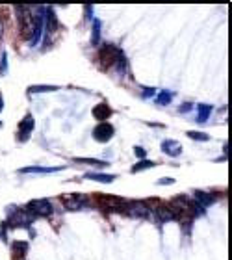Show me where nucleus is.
<instances>
[{"label":"nucleus","mask_w":232,"mask_h":260,"mask_svg":"<svg viewBox=\"0 0 232 260\" xmlns=\"http://www.w3.org/2000/svg\"><path fill=\"white\" fill-rule=\"evenodd\" d=\"M32 221H34V218L26 210H11V216H9L7 223L11 227H24V229H28L32 225Z\"/></svg>","instance_id":"6"},{"label":"nucleus","mask_w":232,"mask_h":260,"mask_svg":"<svg viewBox=\"0 0 232 260\" xmlns=\"http://www.w3.org/2000/svg\"><path fill=\"white\" fill-rule=\"evenodd\" d=\"M64 168H39V166H32V168H24L21 169V173H41V175H47V173H58Z\"/></svg>","instance_id":"13"},{"label":"nucleus","mask_w":232,"mask_h":260,"mask_svg":"<svg viewBox=\"0 0 232 260\" xmlns=\"http://www.w3.org/2000/svg\"><path fill=\"white\" fill-rule=\"evenodd\" d=\"M156 164L155 162H151V160H141L138 166H134L132 168V173H138V171H143V169H151V168H155Z\"/></svg>","instance_id":"17"},{"label":"nucleus","mask_w":232,"mask_h":260,"mask_svg":"<svg viewBox=\"0 0 232 260\" xmlns=\"http://www.w3.org/2000/svg\"><path fill=\"white\" fill-rule=\"evenodd\" d=\"M85 178H89V180H95V182H102V184H110L113 182L117 176L115 175H104V173H87Z\"/></svg>","instance_id":"12"},{"label":"nucleus","mask_w":232,"mask_h":260,"mask_svg":"<svg viewBox=\"0 0 232 260\" xmlns=\"http://www.w3.org/2000/svg\"><path fill=\"white\" fill-rule=\"evenodd\" d=\"M218 201V195H214V193H208V191H195V203L201 204L203 208L206 206H210L212 203H216Z\"/></svg>","instance_id":"10"},{"label":"nucleus","mask_w":232,"mask_h":260,"mask_svg":"<svg viewBox=\"0 0 232 260\" xmlns=\"http://www.w3.org/2000/svg\"><path fill=\"white\" fill-rule=\"evenodd\" d=\"M32 130H34V117H32V115L28 113V115H26V117L22 119L21 127H19V140L26 141L30 138Z\"/></svg>","instance_id":"8"},{"label":"nucleus","mask_w":232,"mask_h":260,"mask_svg":"<svg viewBox=\"0 0 232 260\" xmlns=\"http://www.w3.org/2000/svg\"><path fill=\"white\" fill-rule=\"evenodd\" d=\"M188 138H191V140H199V141H208L210 140V136L204 132H195V130H190L188 132Z\"/></svg>","instance_id":"19"},{"label":"nucleus","mask_w":232,"mask_h":260,"mask_svg":"<svg viewBox=\"0 0 232 260\" xmlns=\"http://www.w3.org/2000/svg\"><path fill=\"white\" fill-rule=\"evenodd\" d=\"M190 110H191V104H190V102H186V104L180 106V112H190Z\"/></svg>","instance_id":"25"},{"label":"nucleus","mask_w":232,"mask_h":260,"mask_svg":"<svg viewBox=\"0 0 232 260\" xmlns=\"http://www.w3.org/2000/svg\"><path fill=\"white\" fill-rule=\"evenodd\" d=\"M99 41H100V21L95 19L93 21V35H91L93 47H99Z\"/></svg>","instance_id":"15"},{"label":"nucleus","mask_w":232,"mask_h":260,"mask_svg":"<svg viewBox=\"0 0 232 260\" xmlns=\"http://www.w3.org/2000/svg\"><path fill=\"white\" fill-rule=\"evenodd\" d=\"M0 37H2V22H0Z\"/></svg>","instance_id":"29"},{"label":"nucleus","mask_w":232,"mask_h":260,"mask_svg":"<svg viewBox=\"0 0 232 260\" xmlns=\"http://www.w3.org/2000/svg\"><path fill=\"white\" fill-rule=\"evenodd\" d=\"M62 203H64V206L67 210L77 212L85 208L89 201H87V197L84 193H65V195H62Z\"/></svg>","instance_id":"5"},{"label":"nucleus","mask_w":232,"mask_h":260,"mask_svg":"<svg viewBox=\"0 0 232 260\" xmlns=\"http://www.w3.org/2000/svg\"><path fill=\"white\" fill-rule=\"evenodd\" d=\"M110 115H112V108L106 104V102H100V104H97L93 108V117L102 121V123H104V119H108Z\"/></svg>","instance_id":"11"},{"label":"nucleus","mask_w":232,"mask_h":260,"mask_svg":"<svg viewBox=\"0 0 232 260\" xmlns=\"http://www.w3.org/2000/svg\"><path fill=\"white\" fill-rule=\"evenodd\" d=\"M113 127L110 125V123H100L99 127H95V130H93V138L97 141H100V143H106V141H110L113 138Z\"/></svg>","instance_id":"7"},{"label":"nucleus","mask_w":232,"mask_h":260,"mask_svg":"<svg viewBox=\"0 0 232 260\" xmlns=\"http://www.w3.org/2000/svg\"><path fill=\"white\" fill-rule=\"evenodd\" d=\"M212 110H214V108H212L210 104H199L197 106V123H206L208 117H210Z\"/></svg>","instance_id":"14"},{"label":"nucleus","mask_w":232,"mask_h":260,"mask_svg":"<svg viewBox=\"0 0 232 260\" xmlns=\"http://www.w3.org/2000/svg\"><path fill=\"white\" fill-rule=\"evenodd\" d=\"M2 108H4V102H2V95H0V112H2Z\"/></svg>","instance_id":"28"},{"label":"nucleus","mask_w":232,"mask_h":260,"mask_svg":"<svg viewBox=\"0 0 232 260\" xmlns=\"http://www.w3.org/2000/svg\"><path fill=\"white\" fill-rule=\"evenodd\" d=\"M19 11V24H21V35L24 39H32V34H34V9L28 6H21L17 7Z\"/></svg>","instance_id":"1"},{"label":"nucleus","mask_w":232,"mask_h":260,"mask_svg":"<svg viewBox=\"0 0 232 260\" xmlns=\"http://www.w3.org/2000/svg\"><path fill=\"white\" fill-rule=\"evenodd\" d=\"M7 71V54L2 52V62H0V75H6Z\"/></svg>","instance_id":"21"},{"label":"nucleus","mask_w":232,"mask_h":260,"mask_svg":"<svg viewBox=\"0 0 232 260\" xmlns=\"http://www.w3.org/2000/svg\"><path fill=\"white\" fill-rule=\"evenodd\" d=\"M75 162L87 164V166H97V168H104V166H108V164L102 162V160H93V158H75Z\"/></svg>","instance_id":"16"},{"label":"nucleus","mask_w":232,"mask_h":260,"mask_svg":"<svg viewBox=\"0 0 232 260\" xmlns=\"http://www.w3.org/2000/svg\"><path fill=\"white\" fill-rule=\"evenodd\" d=\"M24 210L28 212L32 218H47L52 214V204L47 199H35L24 206Z\"/></svg>","instance_id":"4"},{"label":"nucleus","mask_w":232,"mask_h":260,"mask_svg":"<svg viewBox=\"0 0 232 260\" xmlns=\"http://www.w3.org/2000/svg\"><path fill=\"white\" fill-rule=\"evenodd\" d=\"M156 93V89H153V87H145V91H143V97L149 98V97H153Z\"/></svg>","instance_id":"24"},{"label":"nucleus","mask_w":232,"mask_h":260,"mask_svg":"<svg viewBox=\"0 0 232 260\" xmlns=\"http://www.w3.org/2000/svg\"><path fill=\"white\" fill-rule=\"evenodd\" d=\"M162 151L169 156H180V153H182V145L175 140H165V141H162Z\"/></svg>","instance_id":"9"},{"label":"nucleus","mask_w":232,"mask_h":260,"mask_svg":"<svg viewBox=\"0 0 232 260\" xmlns=\"http://www.w3.org/2000/svg\"><path fill=\"white\" fill-rule=\"evenodd\" d=\"M134 153H136V156H138V158H145V155H147L143 147H136V151H134Z\"/></svg>","instance_id":"23"},{"label":"nucleus","mask_w":232,"mask_h":260,"mask_svg":"<svg viewBox=\"0 0 232 260\" xmlns=\"http://www.w3.org/2000/svg\"><path fill=\"white\" fill-rule=\"evenodd\" d=\"M171 98H173V93L162 91L156 97V102H158V104H167V102H171Z\"/></svg>","instance_id":"20"},{"label":"nucleus","mask_w":232,"mask_h":260,"mask_svg":"<svg viewBox=\"0 0 232 260\" xmlns=\"http://www.w3.org/2000/svg\"><path fill=\"white\" fill-rule=\"evenodd\" d=\"M13 249L15 251H26V249H28V244H26V242H17V244H15L13 246Z\"/></svg>","instance_id":"22"},{"label":"nucleus","mask_w":232,"mask_h":260,"mask_svg":"<svg viewBox=\"0 0 232 260\" xmlns=\"http://www.w3.org/2000/svg\"><path fill=\"white\" fill-rule=\"evenodd\" d=\"M225 155H231V143H227L225 145Z\"/></svg>","instance_id":"27"},{"label":"nucleus","mask_w":232,"mask_h":260,"mask_svg":"<svg viewBox=\"0 0 232 260\" xmlns=\"http://www.w3.org/2000/svg\"><path fill=\"white\" fill-rule=\"evenodd\" d=\"M175 182V178H162V180H158V184H173Z\"/></svg>","instance_id":"26"},{"label":"nucleus","mask_w":232,"mask_h":260,"mask_svg":"<svg viewBox=\"0 0 232 260\" xmlns=\"http://www.w3.org/2000/svg\"><path fill=\"white\" fill-rule=\"evenodd\" d=\"M151 219H155L158 223H165V221H175L180 219V214L171 206V204L160 203L155 208H151Z\"/></svg>","instance_id":"2"},{"label":"nucleus","mask_w":232,"mask_h":260,"mask_svg":"<svg viewBox=\"0 0 232 260\" xmlns=\"http://www.w3.org/2000/svg\"><path fill=\"white\" fill-rule=\"evenodd\" d=\"M56 86H32L30 93H45V91H56Z\"/></svg>","instance_id":"18"},{"label":"nucleus","mask_w":232,"mask_h":260,"mask_svg":"<svg viewBox=\"0 0 232 260\" xmlns=\"http://www.w3.org/2000/svg\"><path fill=\"white\" fill-rule=\"evenodd\" d=\"M123 214L136 219H151V206L145 201H130V203H125Z\"/></svg>","instance_id":"3"}]
</instances>
